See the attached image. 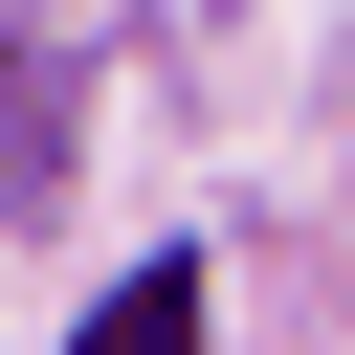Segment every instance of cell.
Wrapping results in <instances>:
<instances>
[{"label":"cell","mask_w":355,"mask_h":355,"mask_svg":"<svg viewBox=\"0 0 355 355\" xmlns=\"http://www.w3.org/2000/svg\"><path fill=\"white\" fill-rule=\"evenodd\" d=\"M67 355H200V266H133V288H111Z\"/></svg>","instance_id":"cell-1"}]
</instances>
